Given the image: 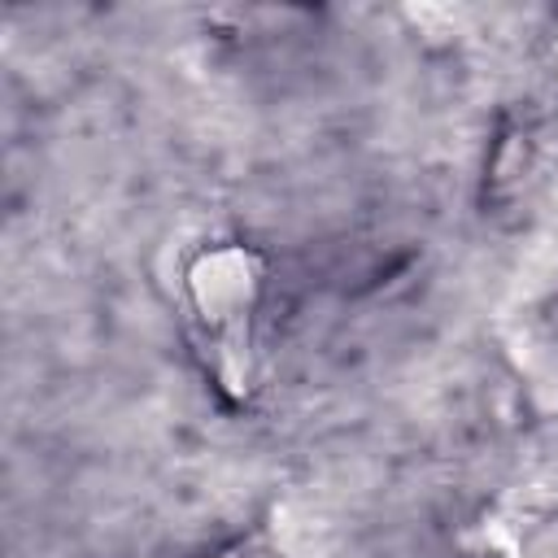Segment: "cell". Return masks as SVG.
I'll list each match as a JSON object with an SVG mask.
<instances>
[{"instance_id":"obj_1","label":"cell","mask_w":558,"mask_h":558,"mask_svg":"<svg viewBox=\"0 0 558 558\" xmlns=\"http://www.w3.org/2000/svg\"><path fill=\"white\" fill-rule=\"evenodd\" d=\"M174 318L205 371V379L235 405H248L262 388V331L270 301L266 253L231 231H205L174 244L166 270Z\"/></svg>"},{"instance_id":"obj_2","label":"cell","mask_w":558,"mask_h":558,"mask_svg":"<svg viewBox=\"0 0 558 558\" xmlns=\"http://www.w3.org/2000/svg\"><path fill=\"white\" fill-rule=\"evenodd\" d=\"M270 549V527H248L240 536H231L227 545H218L214 554H201V558H266Z\"/></svg>"},{"instance_id":"obj_3","label":"cell","mask_w":558,"mask_h":558,"mask_svg":"<svg viewBox=\"0 0 558 558\" xmlns=\"http://www.w3.org/2000/svg\"><path fill=\"white\" fill-rule=\"evenodd\" d=\"M554 57H558V52H554Z\"/></svg>"}]
</instances>
